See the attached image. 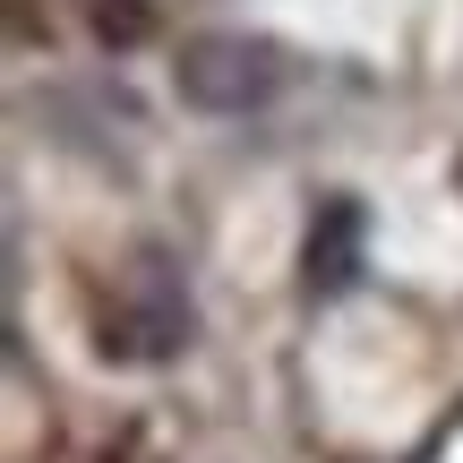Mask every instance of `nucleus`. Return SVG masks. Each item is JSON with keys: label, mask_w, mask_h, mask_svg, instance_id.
<instances>
[{"label": "nucleus", "mask_w": 463, "mask_h": 463, "mask_svg": "<svg viewBox=\"0 0 463 463\" xmlns=\"http://www.w3.org/2000/svg\"><path fill=\"white\" fill-rule=\"evenodd\" d=\"M198 317H189V283L164 249H137L112 283L95 292V352L103 361H129V369H155L172 352H189Z\"/></svg>", "instance_id": "nucleus-1"}, {"label": "nucleus", "mask_w": 463, "mask_h": 463, "mask_svg": "<svg viewBox=\"0 0 463 463\" xmlns=\"http://www.w3.org/2000/svg\"><path fill=\"white\" fill-rule=\"evenodd\" d=\"M275 95H283V52L275 43H249V34H198V43H181V103L241 120Z\"/></svg>", "instance_id": "nucleus-2"}, {"label": "nucleus", "mask_w": 463, "mask_h": 463, "mask_svg": "<svg viewBox=\"0 0 463 463\" xmlns=\"http://www.w3.org/2000/svg\"><path fill=\"white\" fill-rule=\"evenodd\" d=\"M352 275H361V206H352V198H326V206H317V223H309V292L335 300Z\"/></svg>", "instance_id": "nucleus-3"}]
</instances>
